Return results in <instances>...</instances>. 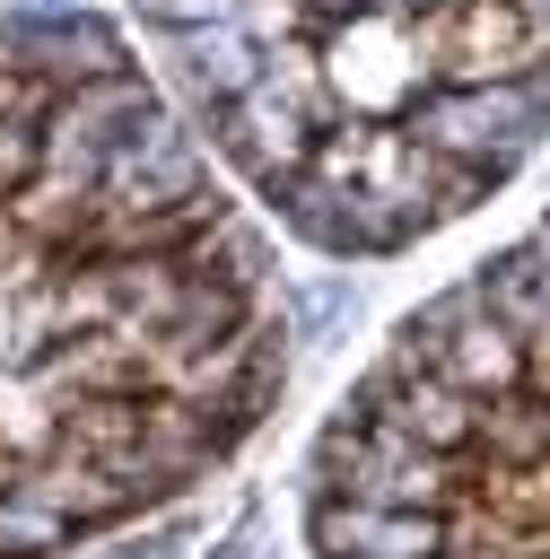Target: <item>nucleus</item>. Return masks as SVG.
<instances>
[{"instance_id": "nucleus-2", "label": "nucleus", "mask_w": 550, "mask_h": 559, "mask_svg": "<svg viewBox=\"0 0 550 559\" xmlns=\"http://www.w3.org/2000/svg\"><path fill=\"white\" fill-rule=\"evenodd\" d=\"M210 166L340 262L410 253L550 140V0H131Z\"/></svg>"}, {"instance_id": "nucleus-3", "label": "nucleus", "mask_w": 550, "mask_h": 559, "mask_svg": "<svg viewBox=\"0 0 550 559\" xmlns=\"http://www.w3.org/2000/svg\"><path fill=\"white\" fill-rule=\"evenodd\" d=\"M306 559H550V218L419 297L306 445Z\"/></svg>"}, {"instance_id": "nucleus-1", "label": "nucleus", "mask_w": 550, "mask_h": 559, "mask_svg": "<svg viewBox=\"0 0 550 559\" xmlns=\"http://www.w3.org/2000/svg\"><path fill=\"white\" fill-rule=\"evenodd\" d=\"M288 384L253 201L96 17H0V559L227 472Z\"/></svg>"}]
</instances>
